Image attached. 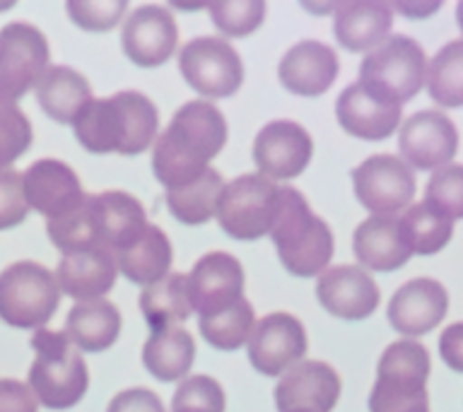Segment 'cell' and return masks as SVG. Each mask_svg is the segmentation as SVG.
Segmentation results:
<instances>
[{"label":"cell","instance_id":"obj_1","mask_svg":"<svg viewBox=\"0 0 463 412\" xmlns=\"http://www.w3.org/2000/svg\"><path fill=\"white\" fill-rule=\"evenodd\" d=\"M227 143V121L208 99L188 101L152 147V172L166 191L195 181Z\"/></svg>","mask_w":463,"mask_h":412},{"label":"cell","instance_id":"obj_2","mask_svg":"<svg viewBox=\"0 0 463 412\" xmlns=\"http://www.w3.org/2000/svg\"><path fill=\"white\" fill-rule=\"evenodd\" d=\"M72 130L92 154H140L157 140L159 114L143 92H118L90 101Z\"/></svg>","mask_w":463,"mask_h":412},{"label":"cell","instance_id":"obj_3","mask_svg":"<svg viewBox=\"0 0 463 412\" xmlns=\"http://www.w3.org/2000/svg\"><path fill=\"white\" fill-rule=\"evenodd\" d=\"M270 239L285 270L297 277L321 275L333 258L331 227L311 212L307 198L292 186H280V208Z\"/></svg>","mask_w":463,"mask_h":412},{"label":"cell","instance_id":"obj_4","mask_svg":"<svg viewBox=\"0 0 463 412\" xmlns=\"http://www.w3.org/2000/svg\"><path fill=\"white\" fill-rule=\"evenodd\" d=\"M34 361L29 367V389L39 405L49 410H68L78 405L90 386V371L82 352L65 331H42L32 338Z\"/></svg>","mask_w":463,"mask_h":412},{"label":"cell","instance_id":"obj_5","mask_svg":"<svg viewBox=\"0 0 463 412\" xmlns=\"http://www.w3.org/2000/svg\"><path fill=\"white\" fill-rule=\"evenodd\" d=\"M430 352L415 340H396L383 350L369 412H430Z\"/></svg>","mask_w":463,"mask_h":412},{"label":"cell","instance_id":"obj_6","mask_svg":"<svg viewBox=\"0 0 463 412\" xmlns=\"http://www.w3.org/2000/svg\"><path fill=\"white\" fill-rule=\"evenodd\" d=\"M357 82L376 99L403 107L427 82L425 51L411 36H389L362 61Z\"/></svg>","mask_w":463,"mask_h":412},{"label":"cell","instance_id":"obj_7","mask_svg":"<svg viewBox=\"0 0 463 412\" xmlns=\"http://www.w3.org/2000/svg\"><path fill=\"white\" fill-rule=\"evenodd\" d=\"M56 275L34 260L0 270V321L22 331L46 328L61 304Z\"/></svg>","mask_w":463,"mask_h":412},{"label":"cell","instance_id":"obj_8","mask_svg":"<svg viewBox=\"0 0 463 412\" xmlns=\"http://www.w3.org/2000/svg\"><path fill=\"white\" fill-rule=\"evenodd\" d=\"M280 208V186L260 173H244L224 183L217 205V222L224 234L239 241H256L270 234Z\"/></svg>","mask_w":463,"mask_h":412},{"label":"cell","instance_id":"obj_9","mask_svg":"<svg viewBox=\"0 0 463 412\" xmlns=\"http://www.w3.org/2000/svg\"><path fill=\"white\" fill-rule=\"evenodd\" d=\"M179 70L188 87L208 99H224L244 82V63L222 36H195L181 49Z\"/></svg>","mask_w":463,"mask_h":412},{"label":"cell","instance_id":"obj_10","mask_svg":"<svg viewBox=\"0 0 463 412\" xmlns=\"http://www.w3.org/2000/svg\"><path fill=\"white\" fill-rule=\"evenodd\" d=\"M49 68V42L29 22L0 29V104H14Z\"/></svg>","mask_w":463,"mask_h":412},{"label":"cell","instance_id":"obj_11","mask_svg":"<svg viewBox=\"0 0 463 412\" xmlns=\"http://www.w3.org/2000/svg\"><path fill=\"white\" fill-rule=\"evenodd\" d=\"M353 186L362 208L376 217H396L415 195V173L401 157L374 154L353 169Z\"/></svg>","mask_w":463,"mask_h":412},{"label":"cell","instance_id":"obj_12","mask_svg":"<svg viewBox=\"0 0 463 412\" xmlns=\"http://www.w3.org/2000/svg\"><path fill=\"white\" fill-rule=\"evenodd\" d=\"M186 287L198 318H213L244 299V267L232 253L210 251L186 275Z\"/></svg>","mask_w":463,"mask_h":412},{"label":"cell","instance_id":"obj_13","mask_svg":"<svg viewBox=\"0 0 463 412\" xmlns=\"http://www.w3.org/2000/svg\"><path fill=\"white\" fill-rule=\"evenodd\" d=\"M309 340L302 321L285 311L268 314L253 325L246 350L256 371L266 376H280L302 361Z\"/></svg>","mask_w":463,"mask_h":412},{"label":"cell","instance_id":"obj_14","mask_svg":"<svg viewBox=\"0 0 463 412\" xmlns=\"http://www.w3.org/2000/svg\"><path fill=\"white\" fill-rule=\"evenodd\" d=\"M314 140L295 121H270L253 140V162L260 176L270 181L297 179L309 166Z\"/></svg>","mask_w":463,"mask_h":412},{"label":"cell","instance_id":"obj_15","mask_svg":"<svg viewBox=\"0 0 463 412\" xmlns=\"http://www.w3.org/2000/svg\"><path fill=\"white\" fill-rule=\"evenodd\" d=\"M398 147L408 166L437 172L456 157L458 130L449 116L425 108L405 118L398 133Z\"/></svg>","mask_w":463,"mask_h":412},{"label":"cell","instance_id":"obj_16","mask_svg":"<svg viewBox=\"0 0 463 412\" xmlns=\"http://www.w3.org/2000/svg\"><path fill=\"white\" fill-rule=\"evenodd\" d=\"M123 53L140 68L166 63L179 43V27L165 5H140L123 20Z\"/></svg>","mask_w":463,"mask_h":412},{"label":"cell","instance_id":"obj_17","mask_svg":"<svg viewBox=\"0 0 463 412\" xmlns=\"http://www.w3.org/2000/svg\"><path fill=\"white\" fill-rule=\"evenodd\" d=\"M87 217L97 246L114 256L133 244L147 227L143 202L126 191H101L87 195Z\"/></svg>","mask_w":463,"mask_h":412},{"label":"cell","instance_id":"obj_18","mask_svg":"<svg viewBox=\"0 0 463 412\" xmlns=\"http://www.w3.org/2000/svg\"><path fill=\"white\" fill-rule=\"evenodd\" d=\"M22 188L27 205L46 220H61L78 210L87 193L78 173L61 159H39L22 172Z\"/></svg>","mask_w":463,"mask_h":412},{"label":"cell","instance_id":"obj_19","mask_svg":"<svg viewBox=\"0 0 463 412\" xmlns=\"http://www.w3.org/2000/svg\"><path fill=\"white\" fill-rule=\"evenodd\" d=\"M338 371L318 360L299 361L275 386L278 412H331L338 405Z\"/></svg>","mask_w":463,"mask_h":412},{"label":"cell","instance_id":"obj_20","mask_svg":"<svg viewBox=\"0 0 463 412\" xmlns=\"http://www.w3.org/2000/svg\"><path fill=\"white\" fill-rule=\"evenodd\" d=\"M317 296L328 314L343 321H362L379 306L374 277L360 266H328L318 275Z\"/></svg>","mask_w":463,"mask_h":412},{"label":"cell","instance_id":"obj_21","mask_svg":"<svg viewBox=\"0 0 463 412\" xmlns=\"http://www.w3.org/2000/svg\"><path fill=\"white\" fill-rule=\"evenodd\" d=\"M449 311V295L444 285L432 277H415L396 289L389 302V323L403 335H425L444 321Z\"/></svg>","mask_w":463,"mask_h":412},{"label":"cell","instance_id":"obj_22","mask_svg":"<svg viewBox=\"0 0 463 412\" xmlns=\"http://www.w3.org/2000/svg\"><path fill=\"white\" fill-rule=\"evenodd\" d=\"M278 78L297 97H321L338 78V56L328 43L304 39L282 56Z\"/></svg>","mask_w":463,"mask_h":412},{"label":"cell","instance_id":"obj_23","mask_svg":"<svg viewBox=\"0 0 463 412\" xmlns=\"http://www.w3.org/2000/svg\"><path fill=\"white\" fill-rule=\"evenodd\" d=\"M53 275L61 295H68L78 304L94 302L114 289L118 266L114 253L107 248H87L65 253Z\"/></svg>","mask_w":463,"mask_h":412},{"label":"cell","instance_id":"obj_24","mask_svg":"<svg viewBox=\"0 0 463 412\" xmlns=\"http://www.w3.org/2000/svg\"><path fill=\"white\" fill-rule=\"evenodd\" d=\"M335 116L347 136L360 140H383L393 136L401 123V107L376 99L360 85L345 87L335 101Z\"/></svg>","mask_w":463,"mask_h":412},{"label":"cell","instance_id":"obj_25","mask_svg":"<svg viewBox=\"0 0 463 412\" xmlns=\"http://www.w3.org/2000/svg\"><path fill=\"white\" fill-rule=\"evenodd\" d=\"M354 258L362 270L393 273L411 260V248L398 229V217H367L354 229L353 237Z\"/></svg>","mask_w":463,"mask_h":412},{"label":"cell","instance_id":"obj_26","mask_svg":"<svg viewBox=\"0 0 463 412\" xmlns=\"http://www.w3.org/2000/svg\"><path fill=\"white\" fill-rule=\"evenodd\" d=\"M333 17V32L343 49L362 53V51L376 49L379 43L389 39L393 27V10L386 3L376 0H357V3H343L335 5Z\"/></svg>","mask_w":463,"mask_h":412},{"label":"cell","instance_id":"obj_27","mask_svg":"<svg viewBox=\"0 0 463 412\" xmlns=\"http://www.w3.org/2000/svg\"><path fill=\"white\" fill-rule=\"evenodd\" d=\"M34 94L43 114L63 126L78 121L82 108L92 101L90 82L68 65H49L34 85Z\"/></svg>","mask_w":463,"mask_h":412},{"label":"cell","instance_id":"obj_28","mask_svg":"<svg viewBox=\"0 0 463 412\" xmlns=\"http://www.w3.org/2000/svg\"><path fill=\"white\" fill-rule=\"evenodd\" d=\"M174 248L165 231L147 224L140 237L116 253V266L130 282L150 287L172 273Z\"/></svg>","mask_w":463,"mask_h":412},{"label":"cell","instance_id":"obj_29","mask_svg":"<svg viewBox=\"0 0 463 412\" xmlns=\"http://www.w3.org/2000/svg\"><path fill=\"white\" fill-rule=\"evenodd\" d=\"M65 335L80 352H104L121 335V311L107 299L75 304L65 321Z\"/></svg>","mask_w":463,"mask_h":412},{"label":"cell","instance_id":"obj_30","mask_svg":"<svg viewBox=\"0 0 463 412\" xmlns=\"http://www.w3.org/2000/svg\"><path fill=\"white\" fill-rule=\"evenodd\" d=\"M194 360L195 340L181 325L152 331V335L143 345V364L157 381H179L191 371Z\"/></svg>","mask_w":463,"mask_h":412},{"label":"cell","instance_id":"obj_31","mask_svg":"<svg viewBox=\"0 0 463 412\" xmlns=\"http://www.w3.org/2000/svg\"><path fill=\"white\" fill-rule=\"evenodd\" d=\"M222 173L210 166L208 172L181 188L166 191V208L181 224L198 227L210 222L217 215V205L222 198Z\"/></svg>","mask_w":463,"mask_h":412},{"label":"cell","instance_id":"obj_32","mask_svg":"<svg viewBox=\"0 0 463 412\" xmlns=\"http://www.w3.org/2000/svg\"><path fill=\"white\" fill-rule=\"evenodd\" d=\"M140 309L152 331H165L184 323L194 314L188 302L186 275L169 273L150 287H145L140 295Z\"/></svg>","mask_w":463,"mask_h":412},{"label":"cell","instance_id":"obj_33","mask_svg":"<svg viewBox=\"0 0 463 412\" xmlns=\"http://www.w3.org/2000/svg\"><path fill=\"white\" fill-rule=\"evenodd\" d=\"M398 229L403 234L411 253L420 256H434L451 241L454 222L432 210L425 201L412 205L398 217Z\"/></svg>","mask_w":463,"mask_h":412},{"label":"cell","instance_id":"obj_34","mask_svg":"<svg viewBox=\"0 0 463 412\" xmlns=\"http://www.w3.org/2000/svg\"><path fill=\"white\" fill-rule=\"evenodd\" d=\"M427 92L439 107H463V39L437 51L427 68Z\"/></svg>","mask_w":463,"mask_h":412},{"label":"cell","instance_id":"obj_35","mask_svg":"<svg viewBox=\"0 0 463 412\" xmlns=\"http://www.w3.org/2000/svg\"><path fill=\"white\" fill-rule=\"evenodd\" d=\"M253 325H256V316H253V306L249 299H241L230 311L213 318H198L203 338L215 350H224V352H234L246 345L251 338Z\"/></svg>","mask_w":463,"mask_h":412},{"label":"cell","instance_id":"obj_36","mask_svg":"<svg viewBox=\"0 0 463 412\" xmlns=\"http://www.w3.org/2000/svg\"><path fill=\"white\" fill-rule=\"evenodd\" d=\"M210 20L224 36L241 39L263 24L266 20V3L263 0H224L208 7Z\"/></svg>","mask_w":463,"mask_h":412},{"label":"cell","instance_id":"obj_37","mask_svg":"<svg viewBox=\"0 0 463 412\" xmlns=\"http://www.w3.org/2000/svg\"><path fill=\"white\" fill-rule=\"evenodd\" d=\"M425 202L447 220H463V164H447L430 176Z\"/></svg>","mask_w":463,"mask_h":412},{"label":"cell","instance_id":"obj_38","mask_svg":"<svg viewBox=\"0 0 463 412\" xmlns=\"http://www.w3.org/2000/svg\"><path fill=\"white\" fill-rule=\"evenodd\" d=\"M32 123L17 104H0V172L10 169L32 145Z\"/></svg>","mask_w":463,"mask_h":412},{"label":"cell","instance_id":"obj_39","mask_svg":"<svg viewBox=\"0 0 463 412\" xmlns=\"http://www.w3.org/2000/svg\"><path fill=\"white\" fill-rule=\"evenodd\" d=\"M222 386L205 374L188 376L172 398V412H224Z\"/></svg>","mask_w":463,"mask_h":412},{"label":"cell","instance_id":"obj_40","mask_svg":"<svg viewBox=\"0 0 463 412\" xmlns=\"http://www.w3.org/2000/svg\"><path fill=\"white\" fill-rule=\"evenodd\" d=\"M71 20L85 32H109L123 20L128 13L126 0H97V3H85V0H71L65 5Z\"/></svg>","mask_w":463,"mask_h":412},{"label":"cell","instance_id":"obj_41","mask_svg":"<svg viewBox=\"0 0 463 412\" xmlns=\"http://www.w3.org/2000/svg\"><path fill=\"white\" fill-rule=\"evenodd\" d=\"M29 212L24 188H22V173L14 169L0 172V231H7L24 222Z\"/></svg>","mask_w":463,"mask_h":412},{"label":"cell","instance_id":"obj_42","mask_svg":"<svg viewBox=\"0 0 463 412\" xmlns=\"http://www.w3.org/2000/svg\"><path fill=\"white\" fill-rule=\"evenodd\" d=\"M107 412H165V405L155 390L128 389L111 398Z\"/></svg>","mask_w":463,"mask_h":412},{"label":"cell","instance_id":"obj_43","mask_svg":"<svg viewBox=\"0 0 463 412\" xmlns=\"http://www.w3.org/2000/svg\"><path fill=\"white\" fill-rule=\"evenodd\" d=\"M0 412H39V400L17 379H0Z\"/></svg>","mask_w":463,"mask_h":412},{"label":"cell","instance_id":"obj_44","mask_svg":"<svg viewBox=\"0 0 463 412\" xmlns=\"http://www.w3.org/2000/svg\"><path fill=\"white\" fill-rule=\"evenodd\" d=\"M439 354L447 367L463 374V321L447 325L439 335Z\"/></svg>","mask_w":463,"mask_h":412},{"label":"cell","instance_id":"obj_45","mask_svg":"<svg viewBox=\"0 0 463 412\" xmlns=\"http://www.w3.org/2000/svg\"><path fill=\"white\" fill-rule=\"evenodd\" d=\"M391 10H398V13H403L405 17H412V20H422L427 14H432L439 10V3H434V5H393Z\"/></svg>","mask_w":463,"mask_h":412},{"label":"cell","instance_id":"obj_46","mask_svg":"<svg viewBox=\"0 0 463 412\" xmlns=\"http://www.w3.org/2000/svg\"><path fill=\"white\" fill-rule=\"evenodd\" d=\"M456 20H458V27H461L463 32V0L456 5Z\"/></svg>","mask_w":463,"mask_h":412}]
</instances>
